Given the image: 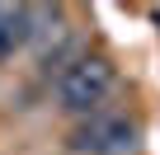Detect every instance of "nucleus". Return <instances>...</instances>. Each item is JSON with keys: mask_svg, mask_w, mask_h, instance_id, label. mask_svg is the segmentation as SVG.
<instances>
[{"mask_svg": "<svg viewBox=\"0 0 160 155\" xmlns=\"http://www.w3.org/2000/svg\"><path fill=\"white\" fill-rule=\"evenodd\" d=\"M66 150L71 155H137L141 150V122L104 108L94 118H80L66 132Z\"/></svg>", "mask_w": 160, "mask_h": 155, "instance_id": "2", "label": "nucleus"}, {"mask_svg": "<svg viewBox=\"0 0 160 155\" xmlns=\"http://www.w3.org/2000/svg\"><path fill=\"white\" fill-rule=\"evenodd\" d=\"M113 90H118V70H113V61L108 56H80L66 75H57L52 80V99H57V108L66 113V118H94V113H104L108 108V99H113Z\"/></svg>", "mask_w": 160, "mask_h": 155, "instance_id": "1", "label": "nucleus"}, {"mask_svg": "<svg viewBox=\"0 0 160 155\" xmlns=\"http://www.w3.org/2000/svg\"><path fill=\"white\" fill-rule=\"evenodd\" d=\"M28 47V5H0V61Z\"/></svg>", "mask_w": 160, "mask_h": 155, "instance_id": "3", "label": "nucleus"}]
</instances>
